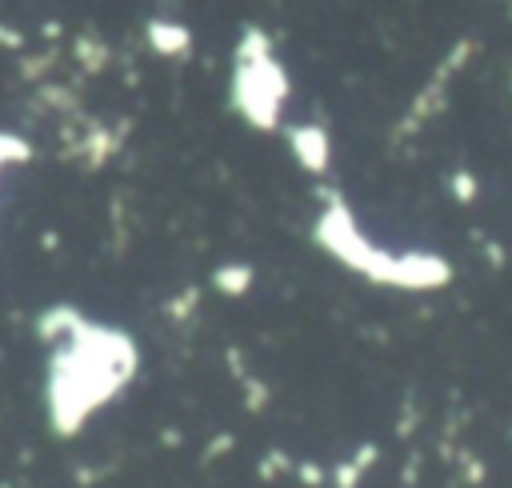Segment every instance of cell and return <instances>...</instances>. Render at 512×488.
Instances as JSON below:
<instances>
[{"label": "cell", "instance_id": "obj_1", "mask_svg": "<svg viewBox=\"0 0 512 488\" xmlns=\"http://www.w3.org/2000/svg\"><path fill=\"white\" fill-rule=\"evenodd\" d=\"M52 348L56 352L48 356V384H44L48 424L56 436H76L96 408H104L128 388L140 352L128 332L96 320H84L68 340Z\"/></svg>", "mask_w": 512, "mask_h": 488}, {"label": "cell", "instance_id": "obj_2", "mask_svg": "<svg viewBox=\"0 0 512 488\" xmlns=\"http://www.w3.org/2000/svg\"><path fill=\"white\" fill-rule=\"evenodd\" d=\"M288 92H292V84H288L284 64L276 60V52L256 56V60H232L228 104H232L236 116H244L248 128H256V132L280 128Z\"/></svg>", "mask_w": 512, "mask_h": 488}, {"label": "cell", "instance_id": "obj_3", "mask_svg": "<svg viewBox=\"0 0 512 488\" xmlns=\"http://www.w3.org/2000/svg\"><path fill=\"white\" fill-rule=\"evenodd\" d=\"M316 244L324 252H332L344 268L368 276L372 284H388L392 288V272H396V256L384 252L380 244H372L364 236V228L356 224L352 208L340 196H328V204L316 216Z\"/></svg>", "mask_w": 512, "mask_h": 488}, {"label": "cell", "instance_id": "obj_4", "mask_svg": "<svg viewBox=\"0 0 512 488\" xmlns=\"http://www.w3.org/2000/svg\"><path fill=\"white\" fill-rule=\"evenodd\" d=\"M452 280V264L436 252H404L396 256V272H392V288H408V292H432L444 288Z\"/></svg>", "mask_w": 512, "mask_h": 488}, {"label": "cell", "instance_id": "obj_5", "mask_svg": "<svg viewBox=\"0 0 512 488\" xmlns=\"http://www.w3.org/2000/svg\"><path fill=\"white\" fill-rule=\"evenodd\" d=\"M284 140H288V152L296 156V164L312 176H324L332 168V140L320 124H288L284 128Z\"/></svg>", "mask_w": 512, "mask_h": 488}, {"label": "cell", "instance_id": "obj_6", "mask_svg": "<svg viewBox=\"0 0 512 488\" xmlns=\"http://www.w3.org/2000/svg\"><path fill=\"white\" fill-rule=\"evenodd\" d=\"M120 136H124V128H108V124H100V120H88L80 132H76V140H72V148H68V156H76L84 168H104L116 152H120Z\"/></svg>", "mask_w": 512, "mask_h": 488}, {"label": "cell", "instance_id": "obj_7", "mask_svg": "<svg viewBox=\"0 0 512 488\" xmlns=\"http://www.w3.org/2000/svg\"><path fill=\"white\" fill-rule=\"evenodd\" d=\"M144 40H148V48H152L156 56H164V60H180V56L192 52V28L180 24V20H168V16H152V20L144 24Z\"/></svg>", "mask_w": 512, "mask_h": 488}, {"label": "cell", "instance_id": "obj_8", "mask_svg": "<svg viewBox=\"0 0 512 488\" xmlns=\"http://www.w3.org/2000/svg\"><path fill=\"white\" fill-rule=\"evenodd\" d=\"M84 320H88V316H84L80 308H72V304H52V308H44V312L36 316V340L60 344V340H68Z\"/></svg>", "mask_w": 512, "mask_h": 488}, {"label": "cell", "instance_id": "obj_9", "mask_svg": "<svg viewBox=\"0 0 512 488\" xmlns=\"http://www.w3.org/2000/svg\"><path fill=\"white\" fill-rule=\"evenodd\" d=\"M72 56H76V64H80L88 76H96V72H104V68H108L112 48H108L96 32H80V36L72 40Z\"/></svg>", "mask_w": 512, "mask_h": 488}, {"label": "cell", "instance_id": "obj_10", "mask_svg": "<svg viewBox=\"0 0 512 488\" xmlns=\"http://www.w3.org/2000/svg\"><path fill=\"white\" fill-rule=\"evenodd\" d=\"M212 284H216V292H224V296H244V292L256 284V268L244 264V260L220 264V268L212 272Z\"/></svg>", "mask_w": 512, "mask_h": 488}, {"label": "cell", "instance_id": "obj_11", "mask_svg": "<svg viewBox=\"0 0 512 488\" xmlns=\"http://www.w3.org/2000/svg\"><path fill=\"white\" fill-rule=\"evenodd\" d=\"M256 56H272V36H268L264 28L248 24V28L240 32V40H236L232 60H256Z\"/></svg>", "mask_w": 512, "mask_h": 488}, {"label": "cell", "instance_id": "obj_12", "mask_svg": "<svg viewBox=\"0 0 512 488\" xmlns=\"http://www.w3.org/2000/svg\"><path fill=\"white\" fill-rule=\"evenodd\" d=\"M376 460V448L372 444H364L360 452H356V460H344L340 468H336V488H356L360 484V476H364V468Z\"/></svg>", "mask_w": 512, "mask_h": 488}, {"label": "cell", "instance_id": "obj_13", "mask_svg": "<svg viewBox=\"0 0 512 488\" xmlns=\"http://www.w3.org/2000/svg\"><path fill=\"white\" fill-rule=\"evenodd\" d=\"M28 160H32V140L16 132H0V172L12 164H28Z\"/></svg>", "mask_w": 512, "mask_h": 488}, {"label": "cell", "instance_id": "obj_14", "mask_svg": "<svg viewBox=\"0 0 512 488\" xmlns=\"http://www.w3.org/2000/svg\"><path fill=\"white\" fill-rule=\"evenodd\" d=\"M448 192H452L456 204H472L480 196V180L468 168H456V172H448Z\"/></svg>", "mask_w": 512, "mask_h": 488}, {"label": "cell", "instance_id": "obj_15", "mask_svg": "<svg viewBox=\"0 0 512 488\" xmlns=\"http://www.w3.org/2000/svg\"><path fill=\"white\" fill-rule=\"evenodd\" d=\"M36 100H40V104H48L52 112H76V96H72L64 84H40Z\"/></svg>", "mask_w": 512, "mask_h": 488}, {"label": "cell", "instance_id": "obj_16", "mask_svg": "<svg viewBox=\"0 0 512 488\" xmlns=\"http://www.w3.org/2000/svg\"><path fill=\"white\" fill-rule=\"evenodd\" d=\"M196 300H200V292H196V288H184L180 296H172V300L164 304L168 320H188V316L196 312Z\"/></svg>", "mask_w": 512, "mask_h": 488}, {"label": "cell", "instance_id": "obj_17", "mask_svg": "<svg viewBox=\"0 0 512 488\" xmlns=\"http://www.w3.org/2000/svg\"><path fill=\"white\" fill-rule=\"evenodd\" d=\"M52 68V52H40V56H24L20 60V76L24 80H44V72Z\"/></svg>", "mask_w": 512, "mask_h": 488}, {"label": "cell", "instance_id": "obj_18", "mask_svg": "<svg viewBox=\"0 0 512 488\" xmlns=\"http://www.w3.org/2000/svg\"><path fill=\"white\" fill-rule=\"evenodd\" d=\"M0 48H8V52H20V48H24V32L0 20Z\"/></svg>", "mask_w": 512, "mask_h": 488}, {"label": "cell", "instance_id": "obj_19", "mask_svg": "<svg viewBox=\"0 0 512 488\" xmlns=\"http://www.w3.org/2000/svg\"><path fill=\"white\" fill-rule=\"evenodd\" d=\"M296 472H304V476H300L304 484H320V480H324V468H316V464H300Z\"/></svg>", "mask_w": 512, "mask_h": 488}]
</instances>
